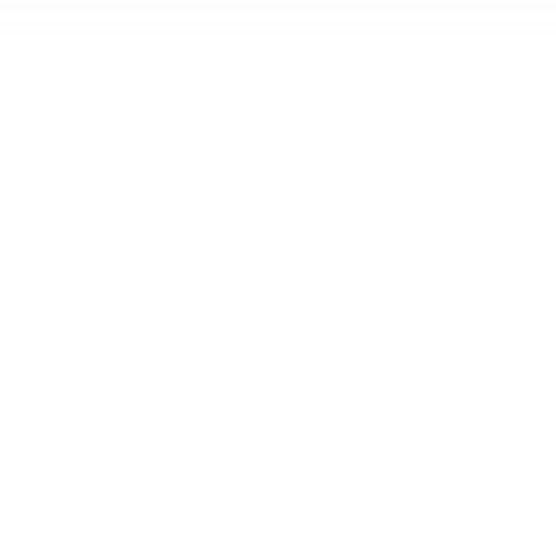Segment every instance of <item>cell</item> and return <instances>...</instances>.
I'll list each match as a JSON object with an SVG mask.
<instances>
[]
</instances>
